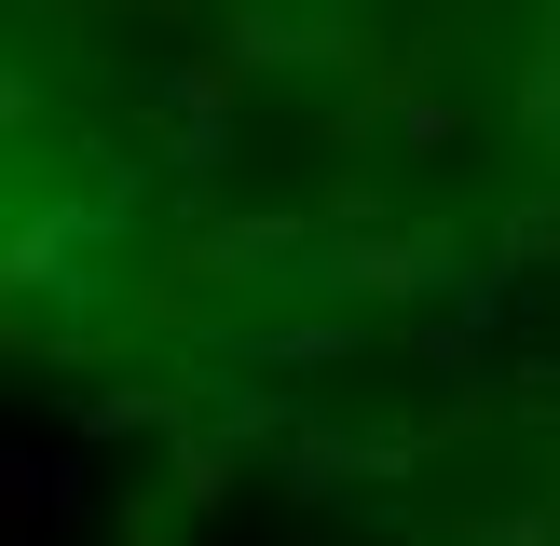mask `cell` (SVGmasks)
Returning a JSON list of instances; mask_svg holds the SVG:
<instances>
[{"instance_id": "cell-1", "label": "cell", "mask_w": 560, "mask_h": 546, "mask_svg": "<svg viewBox=\"0 0 560 546\" xmlns=\"http://www.w3.org/2000/svg\"><path fill=\"white\" fill-rule=\"evenodd\" d=\"M55 287H96V205H82V191L0 218V314H27V300H55Z\"/></svg>"}, {"instance_id": "cell-2", "label": "cell", "mask_w": 560, "mask_h": 546, "mask_svg": "<svg viewBox=\"0 0 560 546\" xmlns=\"http://www.w3.org/2000/svg\"><path fill=\"white\" fill-rule=\"evenodd\" d=\"M301 233H315V218H191V233H178V273H206V287H288Z\"/></svg>"}, {"instance_id": "cell-3", "label": "cell", "mask_w": 560, "mask_h": 546, "mask_svg": "<svg viewBox=\"0 0 560 546\" xmlns=\"http://www.w3.org/2000/svg\"><path fill=\"white\" fill-rule=\"evenodd\" d=\"M520 136H534V164L560 178V0H547V27H534V55H520Z\"/></svg>"}, {"instance_id": "cell-4", "label": "cell", "mask_w": 560, "mask_h": 546, "mask_svg": "<svg viewBox=\"0 0 560 546\" xmlns=\"http://www.w3.org/2000/svg\"><path fill=\"white\" fill-rule=\"evenodd\" d=\"M69 424H82V437H137V424L178 437V424H191V396H178V382H109V396H69Z\"/></svg>"}, {"instance_id": "cell-5", "label": "cell", "mask_w": 560, "mask_h": 546, "mask_svg": "<svg viewBox=\"0 0 560 546\" xmlns=\"http://www.w3.org/2000/svg\"><path fill=\"white\" fill-rule=\"evenodd\" d=\"M233 96H246V69H233V55H178V69H164V123H233Z\"/></svg>"}, {"instance_id": "cell-6", "label": "cell", "mask_w": 560, "mask_h": 546, "mask_svg": "<svg viewBox=\"0 0 560 546\" xmlns=\"http://www.w3.org/2000/svg\"><path fill=\"white\" fill-rule=\"evenodd\" d=\"M534 260H560V191H534V205L492 218V273H534Z\"/></svg>"}, {"instance_id": "cell-7", "label": "cell", "mask_w": 560, "mask_h": 546, "mask_svg": "<svg viewBox=\"0 0 560 546\" xmlns=\"http://www.w3.org/2000/svg\"><path fill=\"white\" fill-rule=\"evenodd\" d=\"M219 491H233V437L178 424V506H219Z\"/></svg>"}, {"instance_id": "cell-8", "label": "cell", "mask_w": 560, "mask_h": 546, "mask_svg": "<svg viewBox=\"0 0 560 546\" xmlns=\"http://www.w3.org/2000/svg\"><path fill=\"white\" fill-rule=\"evenodd\" d=\"M42 123V82H27V55H0V136H27Z\"/></svg>"}, {"instance_id": "cell-9", "label": "cell", "mask_w": 560, "mask_h": 546, "mask_svg": "<svg viewBox=\"0 0 560 546\" xmlns=\"http://www.w3.org/2000/svg\"><path fill=\"white\" fill-rule=\"evenodd\" d=\"M109 546H164V533H151V519H124V533H109Z\"/></svg>"}, {"instance_id": "cell-10", "label": "cell", "mask_w": 560, "mask_h": 546, "mask_svg": "<svg viewBox=\"0 0 560 546\" xmlns=\"http://www.w3.org/2000/svg\"><path fill=\"white\" fill-rule=\"evenodd\" d=\"M14 342H27V314H0V355H14Z\"/></svg>"}]
</instances>
